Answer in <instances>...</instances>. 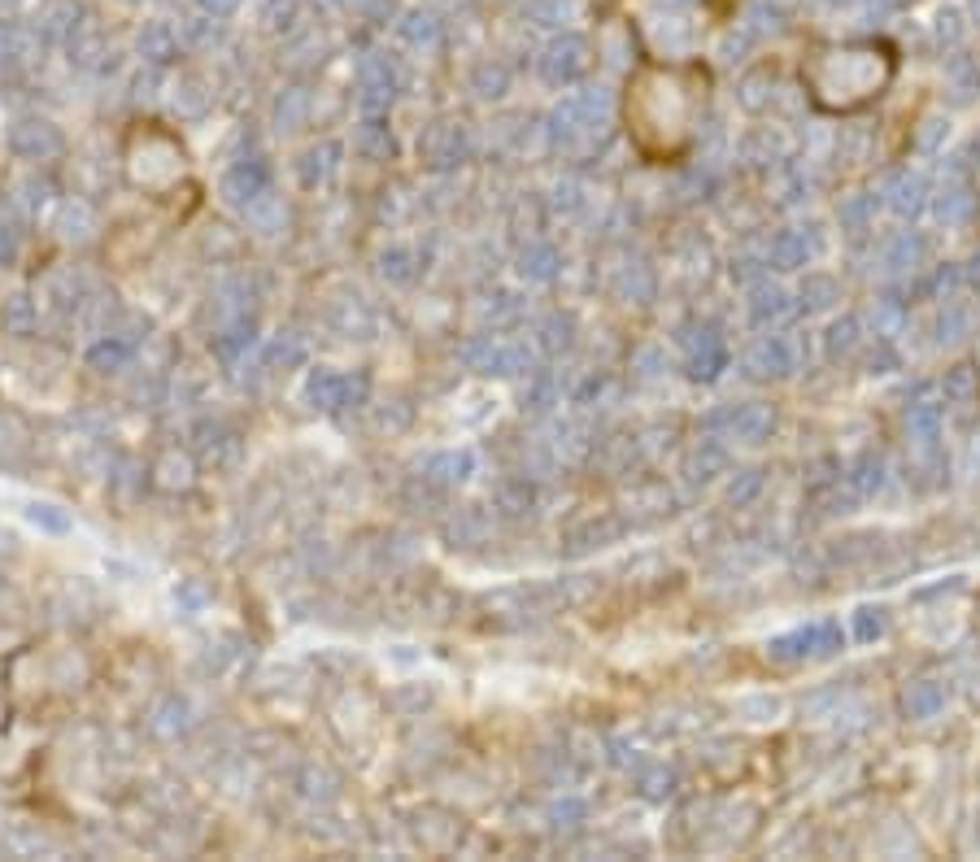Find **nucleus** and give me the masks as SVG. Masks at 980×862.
I'll list each match as a JSON object with an SVG mask.
<instances>
[{"label": "nucleus", "mask_w": 980, "mask_h": 862, "mask_svg": "<svg viewBox=\"0 0 980 862\" xmlns=\"http://www.w3.org/2000/svg\"><path fill=\"white\" fill-rule=\"evenodd\" d=\"M824 66H828V75L824 70L811 75V83H815V101H824L828 92H837V97L824 105V109H837V113H850V109H859V105H868L872 97H880V88H884L889 75H893L889 52L877 49V44L832 52Z\"/></svg>", "instance_id": "nucleus-1"}]
</instances>
